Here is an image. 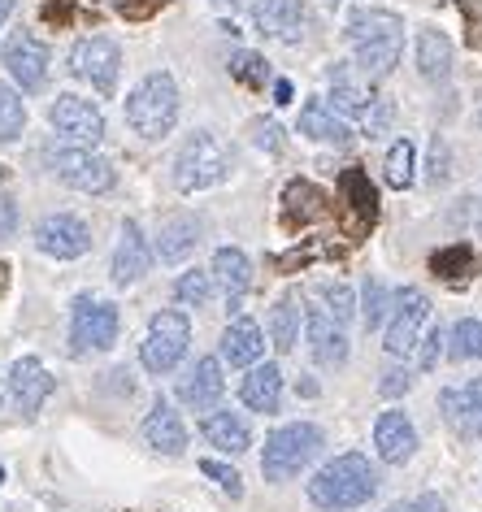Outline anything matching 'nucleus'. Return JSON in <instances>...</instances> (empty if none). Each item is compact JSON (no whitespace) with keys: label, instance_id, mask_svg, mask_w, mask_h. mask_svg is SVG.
<instances>
[{"label":"nucleus","instance_id":"nucleus-1","mask_svg":"<svg viewBox=\"0 0 482 512\" xmlns=\"http://www.w3.org/2000/svg\"><path fill=\"white\" fill-rule=\"evenodd\" d=\"M374 495H378V469L361 452H344V456L326 460L309 478V499L322 512H352V508L370 504Z\"/></svg>","mask_w":482,"mask_h":512},{"label":"nucleus","instance_id":"nucleus-2","mask_svg":"<svg viewBox=\"0 0 482 512\" xmlns=\"http://www.w3.org/2000/svg\"><path fill=\"white\" fill-rule=\"evenodd\" d=\"M126 122L139 139H166L179 122V83L166 70L144 74L126 96Z\"/></svg>","mask_w":482,"mask_h":512},{"label":"nucleus","instance_id":"nucleus-3","mask_svg":"<svg viewBox=\"0 0 482 512\" xmlns=\"http://www.w3.org/2000/svg\"><path fill=\"white\" fill-rule=\"evenodd\" d=\"M231 148L226 139H218L213 131H192L174 152V187L179 191H209L231 178Z\"/></svg>","mask_w":482,"mask_h":512},{"label":"nucleus","instance_id":"nucleus-4","mask_svg":"<svg viewBox=\"0 0 482 512\" xmlns=\"http://www.w3.org/2000/svg\"><path fill=\"white\" fill-rule=\"evenodd\" d=\"M317 452H322V430H317L313 421H291V426H278L270 439H265V452H261L265 482L296 478L300 469L313 465Z\"/></svg>","mask_w":482,"mask_h":512},{"label":"nucleus","instance_id":"nucleus-5","mask_svg":"<svg viewBox=\"0 0 482 512\" xmlns=\"http://www.w3.org/2000/svg\"><path fill=\"white\" fill-rule=\"evenodd\" d=\"M122 330V313L113 300H96V296H79L70 313V352L74 356H92V352H109L118 343Z\"/></svg>","mask_w":482,"mask_h":512},{"label":"nucleus","instance_id":"nucleus-6","mask_svg":"<svg viewBox=\"0 0 482 512\" xmlns=\"http://www.w3.org/2000/svg\"><path fill=\"white\" fill-rule=\"evenodd\" d=\"M187 343H192V322H187V313L166 309L148 322V335L139 343V361H144L148 374H170V369L187 356Z\"/></svg>","mask_w":482,"mask_h":512},{"label":"nucleus","instance_id":"nucleus-7","mask_svg":"<svg viewBox=\"0 0 482 512\" xmlns=\"http://www.w3.org/2000/svg\"><path fill=\"white\" fill-rule=\"evenodd\" d=\"M48 170H53L61 183L83 191V196H105V191H113V183H118V170H113L109 157H100V152L92 148H57L48 152Z\"/></svg>","mask_w":482,"mask_h":512},{"label":"nucleus","instance_id":"nucleus-8","mask_svg":"<svg viewBox=\"0 0 482 512\" xmlns=\"http://www.w3.org/2000/svg\"><path fill=\"white\" fill-rule=\"evenodd\" d=\"M70 74L83 83H92V92L113 96L118 92V74H122V48L109 35H83L70 48Z\"/></svg>","mask_w":482,"mask_h":512},{"label":"nucleus","instance_id":"nucleus-9","mask_svg":"<svg viewBox=\"0 0 482 512\" xmlns=\"http://www.w3.org/2000/svg\"><path fill=\"white\" fill-rule=\"evenodd\" d=\"M48 126L66 139L70 148H96L105 139V113L100 105H92L87 96L61 92L53 105H48Z\"/></svg>","mask_w":482,"mask_h":512},{"label":"nucleus","instance_id":"nucleus-10","mask_svg":"<svg viewBox=\"0 0 482 512\" xmlns=\"http://www.w3.org/2000/svg\"><path fill=\"white\" fill-rule=\"evenodd\" d=\"M430 322V296L417 287H404L391 296V322H387V335H383V348L391 356H409L422 339V326Z\"/></svg>","mask_w":482,"mask_h":512},{"label":"nucleus","instance_id":"nucleus-11","mask_svg":"<svg viewBox=\"0 0 482 512\" xmlns=\"http://www.w3.org/2000/svg\"><path fill=\"white\" fill-rule=\"evenodd\" d=\"M48 66H53V53H48V44L40 35L31 31H14L5 44V70L9 79H14L18 92H40L48 83Z\"/></svg>","mask_w":482,"mask_h":512},{"label":"nucleus","instance_id":"nucleus-12","mask_svg":"<svg viewBox=\"0 0 482 512\" xmlns=\"http://www.w3.org/2000/svg\"><path fill=\"white\" fill-rule=\"evenodd\" d=\"M35 248L53 261H74V256L92 252V230L79 213H48L35 226Z\"/></svg>","mask_w":482,"mask_h":512},{"label":"nucleus","instance_id":"nucleus-13","mask_svg":"<svg viewBox=\"0 0 482 512\" xmlns=\"http://www.w3.org/2000/svg\"><path fill=\"white\" fill-rule=\"evenodd\" d=\"M200 239H205V222H200L196 213H187V209H174V213L161 217V226H157V239H152V261L183 265L187 256L200 248Z\"/></svg>","mask_w":482,"mask_h":512},{"label":"nucleus","instance_id":"nucleus-14","mask_svg":"<svg viewBox=\"0 0 482 512\" xmlns=\"http://www.w3.org/2000/svg\"><path fill=\"white\" fill-rule=\"evenodd\" d=\"M304 339H309L313 365H322V369L348 365V335H344V326L322 309V304H313V309L304 313Z\"/></svg>","mask_w":482,"mask_h":512},{"label":"nucleus","instance_id":"nucleus-15","mask_svg":"<svg viewBox=\"0 0 482 512\" xmlns=\"http://www.w3.org/2000/svg\"><path fill=\"white\" fill-rule=\"evenodd\" d=\"M209 278H213V287L222 291V300H226V313H239L244 309V296H248V287H252V261H248V252L244 248H218L213 252V265H209Z\"/></svg>","mask_w":482,"mask_h":512},{"label":"nucleus","instance_id":"nucleus-16","mask_svg":"<svg viewBox=\"0 0 482 512\" xmlns=\"http://www.w3.org/2000/svg\"><path fill=\"white\" fill-rule=\"evenodd\" d=\"M57 391V378L35 361V356H18L14 369H9V400L18 404L22 417H35L44 408V400Z\"/></svg>","mask_w":482,"mask_h":512},{"label":"nucleus","instance_id":"nucleus-17","mask_svg":"<svg viewBox=\"0 0 482 512\" xmlns=\"http://www.w3.org/2000/svg\"><path fill=\"white\" fill-rule=\"evenodd\" d=\"M152 270V243L148 235L139 230V222H122V235H118V248H113V283L118 287H135L144 283Z\"/></svg>","mask_w":482,"mask_h":512},{"label":"nucleus","instance_id":"nucleus-18","mask_svg":"<svg viewBox=\"0 0 482 512\" xmlns=\"http://www.w3.org/2000/svg\"><path fill=\"white\" fill-rule=\"evenodd\" d=\"M252 27L265 40L300 44L304 35V0H252Z\"/></svg>","mask_w":482,"mask_h":512},{"label":"nucleus","instance_id":"nucleus-19","mask_svg":"<svg viewBox=\"0 0 482 512\" xmlns=\"http://www.w3.org/2000/svg\"><path fill=\"white\" fill-rule=\"evenodd\" d=\"M139 434H144V443L152 447V452H161V456H183L187 452V426H183L179 408H174L166 395H161V400H152Z\"/></svg>","mask_w":482,"mask_h":512},{"label":"nucleus","instance_id":"nucleus-20","mask_svg":"<svg viewBox=\"0 0 482 512\" xmlns=\"http://www.w3.org/2000/svg\"><path fill=\"white\" fill-rule=\"evenodd\" d=\"M374 83L365 79V74L352 66V61H339V66L331 70V100H326V105H331L339 118H361L365 109L374 105Z\"/></svg>","mask_w":482,"mask_h":512},{"label":"nucleus","instance_id":"nucleus-21","mask_svg":"<svg viewBox=\"0 0 482 512\" xmlns=\"http://www.w3.org/2000/svg\"><path fill=\"white\" fill-rule=\"evenodd\" d=\"M374 452H378V460H387V465H404V460H413L417 426L409 421V413L387 408V413L374 421Z\"/></svg>","mask_w":482,"mask_h":512},{"label":"nucleus","instance_id":"nucleus-22","mask_svg":"<svg viewBox=\"0 0 482 512\" xmlns=\"http://www.w3.org/2000/svg\"><path fill=\"white\" fill-rule=\"evenodd\" d=\"M226 391V374L218 356H200L196 365H187V374L179 378V400L187 408H213Z\"/></svg>","mask_w":482,"mask_h":512},{"label":"nucleus","instance_id":"nucleus-23","mask_svg":"<svg viewBox=\"0 0 482 512\" xmlns=\"http://www.w3.org/2000/svg\"><path fill=\"white\" fill-rule=\"evenodd\" d=\"M439 413L456 434H465V439H482V378L465 382L461 391H443L439 395Z\"/></svg>","mask_w":482,"mask_h":512},{"label":"nucleus","instance_id":"nucleus-24","mask_svg":"<svg viewBox=\"0 0 482 512\" xmlns=\"http://www.w3.org/2000/svg\"><path fill=\"white\" fill-rule=\"evenodd\" d=\"M344 35L352 48L374 44V40H404V18L391 14V9H378V5H361V9H352Z\"/></svg>","mask_w":482,"mask_h":512},{"label":"nucleus","instance_id":"nucleus-25","mask_svg":"<svg viewBox=\"0 0 482 512\" xmlns=\"http://www.w3.org/2000/svg\"><path fill=\"white\" fill-rule=\"evenodd\" d=\"M296 131H300V135H309V139H317V144H335V148H348V144H352V126H348V118H339V113L326 105L322 96H313L309 105L300 109Z\"/></svg>","mask_w":482,"mask_h":512},{"label":"nucleus","instance_id":"nucleus-26","mask_svg":"<svg viewBox=\"0 0 482 512\" xmlns=\"http://www.w3.org/2000/svg\"><path fill=\"white\" fill-rule=\"evenodd\" d=\"M218 352H222V361L231 365V369H252V365L261 361V352H265L261 326L252 322V317H235V322L222 330Z\"/></svg>","mask_w":482,"mask_h":512},{"label":"nucleus","instance_id":"nucleus-27","mask_svg":"<svg viewBox=\"0 0 482 512\" xmlns=\"http://www.w3.org/2000/svg\"><path fill=\"white\" fill-rule=\"evenodd\" d=\"M239 400H244L252 413H278L283 404V369L278 365H252L248 378L239 382Z\"/></svg>","mask_w":482,"mask_h":512},{"label":"nucleus","instance_id":"nucleus-28","mask_svg":"<svg viewBox=\"0 0 482 512\" xmlns=\"http://www.w3.org/2000/svg\"><path fill=\"white\" fill-rule=\"evenodd\" d=\"M452 61H456V48H452L448 35L435 31V27L417 31V74H422L426 83H448Z\"/></svg>","mask_w":482,"mask_h":512},{"label":"nucleus","instance_id":"nucleus-29","mask_svg":"<svg viewBox=\"0 0 482 512\" xmlns=\"http://www.w3.org/2000/svg\"><path fill=\"white\" fill-rule=\"evenodd\" d=\"M200 434H205L218 452H231V456H239V452H248L252 447V426L239 413H231V408L209 413L205 421H200Z\"/></svg>","mask_w":482,"mask_h":512},{"label":"nucleus","instance_id":"nucleus-30","mask_svg":"<svg viewBox=\"0 0 482 512\" xmlns=\"http://www.w3.org/2000/svg\"><path fill=\"white\" fill-rule=\"evenodd\" d=\"M400 53H404V40H374V44L352 48V66H357L370 83H378L400 66Z\"/></svg>","mask_w":482,"mask_h":512},{"label":"nucleus","instance_id":"nucleus-31","mask_svg":"<svg viewBox=\"0 0 482 512\" xmlns=\"http://www.w3.org/2000/svg\"><path fill=\"white\" fill-rule=\"evenodd\" d=\"M265 335H270L274 343V352H296V339H300V304L283 296V300H274V309L270 317H265Z\"/></svg>","mask_w":482,"mask_h":512},{"label":"nucleus","instance_id":"nucleus-32","mask_svg":"<svg viewBox=\"0 0 482 512\" xmlns=\"http://www.w3.org/2000/svg\"><path fill=\"white\" fill-rule=\"evenodd\" d=\"M326 213H331V204H326V196L313 183H291L283 191V217L287 222H296L300 217V226H309V222H317V217H326Z\"/></svg>","mask_w":482,"mask_h":512},{"label":"nucleus","instance_id":"nucleus-33","mask_svg":"<svg viewBox=\"0 0 482 512\" xmlns=\"http://www.w3.org/2000/svg\"><path fill=\"white\" fill-rule=\"evenodd\" d=\"M27 131V100L14 83H0V144H14Z\"/></svg>","mask_w":482,"mask_h":512},{"label":"nucleus","instance_id":"nucleus-34","mask_svg":"<svg viewBox=\"0 0 482 512\" xmlns=\"http://www.w3.org/2000/svg\"><path fill=\"white\" fill-rule=\"evenodd\" d=\"M339 191L348 196V204L361 213V222H374L378 217V191L370 183V174L365 170H344L339 174Z\"/></svg>","mask_w":482,"mask_h":512},{"label":"nucleus","instance_id":"nucleus-35","mask_svg":"<svg viewBox=\"0 0 482 512\" xmlns=\"http://www.w3.org/2000/svg\"><path fill=\"white\" fill-rule=\"evenodd\" d=\"M448 352L456 361H482V317H461L448 330Z\"/></svg>","mask_w":482,"mask_h":512},{"label":"nucleus","instance_id":"nucleus-36","mask_svg":"<svg viewBox=\"0 0 482 512\" xmlns=\"http://www.w3.org/2000/svg\"><path fill=\"white\" fill-rule=\"evenodd\" d=\"M387 313H391L387 283H383V278H365V287H361V322H365V330H378Z\"/></svg>","mask_w":482,"mask_h":512},{"label":"nucleus","instance_id":"nucleus-37","mask_svg":"<svg viewBox=\"0 0 482 512\" xmlns=\"http://www.w3.org/2000/svg\"><path fill=\"white\" fill-rule=\"evenodd\" d=\"M413 165H417V148L409 144V139H396L387 152V183L404 191V187H413Z\"/></svg>","mask_w":482,"mask_h":512},{"label":"nucleus","instance_id":"nucleus-38","mask_svg":"<svg viewBox=\"0 0 482 512\" xmlns=\"http://www.w3.org/2000/svg\"><path fill=\"white\" fill-rule=\"evenodd\" d=\"M174 296H179V304H187V309H200V304H209V296H213L209 270H187L179 283H174Z\"/></svg>","mask_w":482,"mask_h":512},{"label":"nucleus","instance_id":"nucleus-39","mask_svg":"<svg viewBox=\"0 0 482 512\" xmlns=\"http://www.w3.org/2000/svg\"><path fill=\"white\" fill-rule=\"evenodd\" d=\"M231 79L244 83V87H265V79H270V61H265L261 53H235L231 57Z\"/></svg>","mask_w":482,"mask_h":512},{"label":"nucleus","instance_id":"nucleus-40","mask_svg":"<svg viewBox=\"0 0 482 512\" xmlns=\"http://www.w3.org/2000/svg\"><path fill=\"white\" fill-rule=\"evenodd\" d=\"M417 374H430V369H435L439 365V356L443 352H448V330H426V335L422 339H417Z\"/></svg>","mask_w":482,"mask_h":512},{"label":"nucleus","instance_id":"nucleus-41","mask_svg":"<svg viewBox=\"0 0 482 512\" xmlns=\"http://www.w3.org/2000/svg\"><path fill=\"white\" fill-rule=\"evenodd\" d=\"M391 122H396V105H391V100H374V105L361 113V135L365 139H383L391 131Z\"/></svg>","mask_w":482,"mask_h":512},{"label":"nucleus","instance_id":"nucleus-42","mask_svg":"<svg viewBox=\"0 0 482 512\" xmlns=\"http://www.w3.org/2000/svg\"><path fill=\"white\" fill-rule=\"evenodd\" d=\"M474 261L469 256V248L465 243H456V248H443V252H435V261H430V270H435L439 278H448V283H456V278L465 274V265Z\"/></svg>","mask_w":482,"mask_h":512},{"label":"nucleus","instance_id":"nucleus-43","mask_svg":"<svg viewBox=\"0 0 482 512\" xmlns=\"http://www.w3.org/2000/svg\"><path fill=\"white\" fill-rule=\"evenodd\" d=\"M322 309L331 313L339 326H344L348 317L357 313V300H352V291H348L344 283H326V287H322Z\"/></svg>","mask_w":482,"mask_h":512},{"label":"nucleus","instance_id":"nucleus-44","mask_svg":"<svg viewBox=\"0 0 482 512\" xmlns=\"http://www.w3.org/2000/svg\"><path fill=\"white\" fill-rule=\"evenodd\" d=\"M430 183H448V178H452V148H448V139H430Z\"/></svg>","mask_w":482,"mask_h":512},{"label":"nucleus","instance_id":"nucleus-45","mask_svg":"<svg viewBox=\"0 0 482 512\" xmlns=\"http://www.w3.org/2000/svg\"><path fill=\"white\" fill-rule=\"evenodd\" d=\"M200 473H205V478H213V482H218L226 495H235V499L244 495V482H239V473H235L231 465H222V460H200Z\"/></svg>","mask_w":482,"mask_h":512},{"label":"nucleus","instance_id":"nucleus-46","mask_svg":"<svg viewBox=\"0 0 482 512\" xmlns=\"http://www.w3.org/2000/svg\"><path fill=\"white\" fill-rule=\"evenodd\" d=\"M413 382H417L413 369H387V374L378 378V395H387V400H400V395L413 391Z\"/></svg>","mask_w":482,"mask_h":512},{"label":"nucleus","instance_id":"nucleus-47","mask_svg":"<svg viewBox=\"0 0 482 512\" xmlns=\"http://www.w3.org/2000/svg\"><path fill=\"white\" fill-rule=\"evenodd\" d=\"M252 131V144L257 148H265V152H283V131H278V122H270V118H257L248 126Z\"/></svg>","mask_w":482,"mask_h":512},{"label":"nucleus","instance_id":"nucleus-48","mask_svg":"<svg viewBox=\"0 0 482 512\" xmlns=\"http://www.w3.org/2000/svg\"><path fill=\"white\" fill-rule=\"evenodd\" d=\"M387 512H448V504H443L435 491H422V495L404 499V504H391Z\"/></svg>","mask_w":482,"mask_h":512},{"label":"nucleus","instance_id":"nucleus-49","mask_svg":"<svg viewBox=\"0 0 482 512\" xmlns=\"http://www.w3.org/2000/svg\"><path fill=\"white\" fill-rule=\"evenodd\" d=\"M14 230H18V204L9 196H0V239L14 235Z\"/></svg>","mask_w":482,"mask_h":512},{"label":"nucleus","instance_id":"nucleus-50","mask_svg":"<svg viewBox=\"0 0 482 512\" xmlns=\"http://www.w3.org/2000/svg\"><path fill=\"white\" fill-rule=\"evenodd\" d=\"M291 96H296V87H291L287 79L274 83V105H291Z\"/></svg>","mask_w":482,"mask_h":512},{"label":"nucleus","instance_id":"nucleus-51","mask_svg":"<svg viewBox=\"0 0 482 512\" xmlns=\"http://www.w3.org/2000/svg\"><path fill=\"white\" fill-rule=\"evenodd\" d=\"M14 5H18V0H0V31H5V18L14 14Z\"/></svg>","mask_w":482,"mask_h":512},{"label":"nucleus","instance_id":"nucleus-52","mask_svg":"<svg viewBox=\"0 0 482 512\" xmlns=\"http://www.w3.org/2000/svg\"><path fill=\"white\" fill-rule=\"evenodd\" d=\"M326 5H331V9H339V5H344V0H326Z\"/></svg>","mask_w":482,"mask_h":512},{"label":"nucleus","instance_id":"nucleus-53","mask_svg":"<svg viewBox=\"0 0 482 512\" xmlns=\"http://www.w3.org/2000/svg\"><path fill=\"white\" fill-rule=\"evenodd\" d=\"M218 5H235V0H218Z\"/></svg>","mask_w":482,"mask_h":512},{"label":"nucleus","instance_id":"nucleus-54","mask_svg":"<svg viewBox=\"0 0 482 512\" xmlns=\"http://www.w3.org/2000/svg\"><path fill=\"white\" fill-rule=\"evenodd\" d=\"M478 126H482V109H478Z\"/></svg>","mask_w":482,"mask_h":512},{"label":"nucleus","instance_id":"nucleus-55","mask_svg":"<svg viewBox=\"0 0 482 512\" xmlns=\"http://www.w3.org/2000/svg\"><path fill=\"white\" fill-rule=\"evenodd\" d=\"M0 482H5V469H0Z\"/></svg>","mask_w":482,"mask_h":512}]
</instances>
